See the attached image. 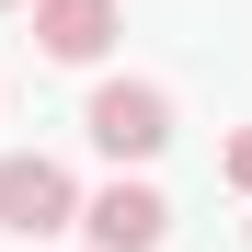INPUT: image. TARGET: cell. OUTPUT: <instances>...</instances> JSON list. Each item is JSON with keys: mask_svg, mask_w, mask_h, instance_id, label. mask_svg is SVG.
<instances>
[{"mask_svg": "<svg viewBox=\"0 0 252 252\" xmlns=\"http://www.w3.org/2000/svg\"><path fill=\"white\" fill-rule=\"evenodd\" d=\"M80 126H92L103 160H160L172 149V92H160V80H103Z\"/></svg>", "mask_w": 252, "mask_h": 252, "instance_id": "1", "label": "cell"}, {"mask_svg": "<svg viewBox=\"0 0 252 252\" xmlns=\"http://www.w3.org/2000/svg\"><path fill=\"white\" fill-rule=\"evenodd\" d=\"M69 218H92V206H80V184L58 172V160H46V149H0V229L46 241V229H69Z\"/></svg>", "mask_w": 252, "mask_h": 252, "instance_id": "2", "label": "cell"}, {"mask_svg": "<svg viewBox=\"0 0 252 252\" xmlns=\"http://www.w3.org/2000/svg\"><path fill=\"white\" fill-rule=\"evenodd\" d=\"M80 229H92V252H160V241H172V206H160L149 184H103Z\"/></svg>", "mask_w": 252, "mask_h": 252, "instance_id": "3", "label": "cell"}, {"mask_svg": "<svg viewBox=\"0 0 252 252\" xmlns=\"http://www.w3.org/2000/svg\"><path fill=\"white\" fill-rule=\"evenodd\" d=\"M34 46H46L58 69H92L115 46V0H34Z\"/></svg>", "mask_w": 252, "mask_h": 252, "instance_id": "4", "label": "cell"}, {"mask_svg": "<svg viewBox=\"0 0 252 252\" xmlns=\"http://www.w3.org/2000/svg\"><path fill=\"white\" fill-rule=\"evenodd\" d=\"M218 172H229V195H252V126L229 138V160H218Z\"/></svg>", "mask_w": 252, "mask_h": 252, "instance_id": "5", "label": "cell"}, {"mask_svg": "<svg viewBox=\"0 0 252 252\" xmlns=\"http://www.w3.org/2000/svg\"><path fill=\"white\" fill-rule=\"evenodd\" d=\"M0 12H12V0H0ZM23 12H34V0H23Z\"/></svg>", "mask_w": 252, "mask_h": 252, "instance_id": "6", "label": "cell"}]
</instances>
